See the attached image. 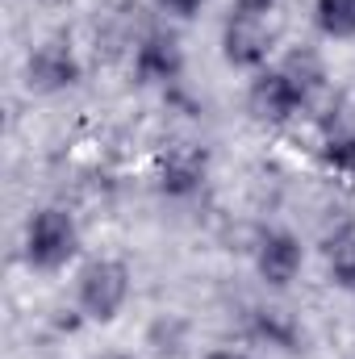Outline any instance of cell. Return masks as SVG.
I'll return each mask as SVG.
<instances>
[{"label":"cell","mask_w":355,"mask_h":359,"mask_svg":"<svg viewBox=\"0 0 355 359\" xmlns=\"http://www.w3.org/2000/svg\"><path fill=\"white\" fill-rule=\"evenodd\" d=\"M80 255V226L63 205H46L25 226V264L34 271H59Z\"/></svg>","instance_id":"1"},{"label":"cell","mask_w":355,"mask_h":359,"mask_svg":"<svg viewBox=\"0 0 355 359\" xmlns=\"http://www.w3.org/2000/svg\"><path fill=\"white\" fill-rule=\"evenodd\" d=\"M130 301V268L121 259H88L76 276V305L88 322H113Z\"/></svg>","instance_id":"2"},{"label":"cell","mask_w":355,"mask_h":359,"mask_svg":"<svg viewBox=\"0 0 355 359\" xmlns=\"http://www.w3.org/2000/svg\"><path fill=\"white\" fill-rule=\"evenodd\" d=\"M272 25L264 21V13H243L230 8L226 25H222V59L239 72H264L267 55H272Z\"/></svg>","instance_id":"3"},{"label":"cell","mask_w":355,"mask_h":359,"mask_svg":"<svg viewBox=\"0 0 355 359\" xmlns=\"http://www.w3.org/2000/svg\"><path fill=\"white\" fill-rule=\"evenodd\" d=\"M247 104H251V113L260 121L284 126V121H293L309 104V92L301 88L284 67H264V72H255V80L247 88Z\"/></svg>","instance_id":"4"},{"label":"cell","mask_w":355,"mask_h":359,"mask_svg":"<svg viewBox=\"0 0 355 359\" xmlns=\"http://www.w3.org/2000/svg\"><path fill=\"white\" fill-rule=\"evenodd\" d=\"M25 84L34 92H63L80 84V59L63 38H51L42 46L29 50L25 59Z\"/></svg>","instance_id":"5"},{"label":"cell","mask_w":355,"mask_h":359,"mask_svg":"<svg viewBox=\"0 0 355 359\" xmlns=\"http://www.w3.org/2000/svg\"><path fill=\"white\" fill-rule=\"evenodd\" d=\"M301 264H305V247L293 230H267L255 247V271L272 288H288L301 276Z\"/></svg>","instance_id":"6"},{"label":"cell","mask_w":355,"mask_h":359,"mask_svg":"<svg viewBox=\"0 0 355 359\" xmlns=\"http://www.w3.org/2000/svg\"><path fill=\"white\" fill-rule=\"evenodd\" d=\"M180 72H184V50H180V38L168 29H151L138 50H134V76L138 84H176Z\"/></svg>","instance_id":"7"},{"label":"cell","mask_w":355,"mask_h":359,"mask_svg":"<svg viewBox=\"0 0 355 359\" xmlns=\"http://www.w3.org/2000/svg\"><path fill=\"white\" fill-rule=\"evenodd\" d=\"M205 172H209V155L192 142H180L163 155V168H159V188L168 196H192L201 192L205 184Z\"/></svg>","instance_id":"8"},{"label":"cell","mask_w":355,"mask_h":359,"mask_svg":"<svg viewBox=\"0 0 355 359\" xmlns=\"http://www.w3.org/2000/svg\"><path fill=\"white\" fill-rule=\"evenodd\" d=\"M326 271L343 292H355V226H343L326 243Z\"/></svg>","instance_id":"9"},{"label":"cell","mask_w":355,"mask_h":359,"mask_svg":"<svg viewBox=\"0 0 355 359\" xmlns=\"http://www.w3.org/2000/svg\"><path fill=\"white\" fill-rule=\"evenodd\" d=\"M314 21L330 42L355 38V0H314Z\"/></svg>","instance_id":"10"},{"label":"cell","mask_w":355,"mask_h":359,"mask_svg":"<svg viewBox=\"0 0 355 359\" xmlns=\"http://www.w3.org/2000/svg\"><path fill=\"white\" fill-rule=\"evenodd\" d=\"M322 159L339 176H355V130H335L322 147Z\"/></svg>","instance_id":"11"},{"label":"cell","mask_w":355,"mask_h":359,"mask_svg":"<svg viewBox=\"0 0 355 359\" xmlns=\"http://www.w3.org/2000/svg\"><path fill=\"white\" fill-rule=\"evenodd\" d=\"M260 334L272 339V343H280V347H288V351H297L293 343H297V326L280 313V309H260Z\"/></svg>","instance_id":"12"},{"label":"cell","mask_w":355,"mask_h":359,"mask_svg":"<svg viewBox=\"0 0 355 359\" xmlns=\"http://www.w3.org/2000/svg\"><path fill=\"white\" fill-rule=\"evenodd\" d=\"M155 4H159V8H168V13H176V17H196L205 0H155Z\"/></svg>","instance_id":"13"},{"label":"cell","mask_w":355,"mask_h":359,"mask_svg":"<svg viewBox=\"0 0 355 359\" xmlns=\"http://www.w3.org/2000/svg\"><path fill=\"white\" fill-rule=\"evenodd\" d=\"M230 4H234V8H243V13H267L276 0H230Z\"/></svg>","instance_id":"14"},{"label":"cell","mask_w":355,"mask_h":359,"mask_svg":"<svg viewBox=\"0 0 355 359\" xmlns=\"http://www.w3.org/2000/svg\"><path fill=\"white\" fill-rule=\"evenodd\" d=\"M205 359H251V355H243V351H230V347H222V351H209Z\"/></svg>","instance_id":"15"},{"label":"cell","mask_w":355,"mask_h":359,"mask_svg":"<svg viewBox=\"0 0 355 359\" xmlns=\"http://www.w3.org/2000/svg\"><path fill=\"white\" fill-rule=\"evenodd\" d=\"M105 359H130V355H105Z\"/></svg>","instance_id":"16"}]
</instances>
